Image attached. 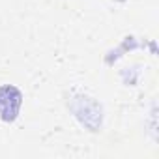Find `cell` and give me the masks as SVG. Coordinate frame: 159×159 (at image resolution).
I'll use <instances>...</instances> for the list:
<instances>
[{
    "label": "cell",
    "instance_id": "6da1fadb",
    "mask_svg": "<svg viewBox=\"0 0 159 159\" xmlns=\"http://www.w3.org/2000/svg\"><path fill=\"white\" fill-rule=\"evenodd\" d=\"M23 103V94L15 86H0V118L4 122H13L19 114Z\"/></svg>",
    "mask_w": 159,
    "mask_h": 159
}]
</instances>
